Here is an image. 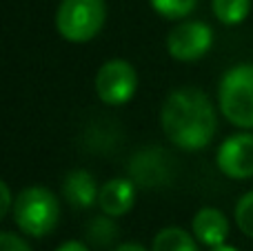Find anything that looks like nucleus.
I'll return each instance as SVG.
<instances>
[{
  "instance_id": "nucleus-1",
  "label": "nucleus",
  "mask_w": 253,
  "mask_h": 251,
  "mask_svg": "<svg viewBox=\"0 0 253 251\" xmlns=\"http://www.w3.org/2000/svg\"><path fill=\"white\" fill-rule=\"evenodd\" d=\"M165 136L184 151L205 149L215 136L218 120L211 100L196 87H182L165 98L160 109Z\"/></svg>"
},
{
  "instance_id": "nucleus-2",
  "label": "nucleus",
  "mask_w": 253,
  "mask_h": 251,
  "mask_svg": "<svg viewBox=\"0 0 253 251\" xmlns=\"http://www.w3.org/2000/svg\"><path fill=\"white\" fill-rule=\"evenodd\" d=\"M13 222L27 236L42 238L51 234L60 218L58 198L47 187H27L16 196L13 203Z\"/></svg>"
},
{
  "instance_id": "nucleus-3",
  "label": "nucleus",
  "mask_w": 253,
  "mask_h": 251,
  "mask_svg": "<svg viewBox=\"0 0 253 251\" xmlns=\"http://www.w3.org/2000/svg\"><path fill=\"white\" fill-rule=\"evenodd\" d=\"M218 102L231 125L253 129V65H236L222 76Z\"/></svg>"
},
{
  "instance_id": "nucleus-4",
  "label": "nucleus",
  "mask_w": 253,
  "mask_h": 251,
  "mask_svg": "<svg viewBox=\"0 0 253 251\" xmlns=\"http://www.w3.org/2000/svg\"><path fill=\"white\" fill-rule=\"evenodd\" d=\"M105 18V0H62L56 11V27L65 40L80 44L100 34Z\"/></svg>"
},
{
  "instance_id": "nucleus-5",
  "label": "nucleus",
  "mask_w": 253,
  "mask_h": 251,
  "mask_svg": "<svg viewBox=\"0 0 253 251\" xmlns=\"http://www.w3.org/2000/svg\"><path fill=\"white\" fill-rule=\"evenodd\" d=\"M138 89V74L126 60H107L96 74V93L105 105L118 107L133 98Z\"/></svg>"
},
{
  "instance_id": "nucleus-6",
  "label": "nucleus",
  "mask_w": 253,
  "mask_h": 251,
  "mask_svg": "<svg viewBox=\"0 0 253 251\" xmlns=\"http://www.w3.org/2000/svg\"><path fill=\"white\" fill-rule=\"evenodd\" d=\"M213 44V31L207 22L184 20L178 22L167 36V51L173 60L193 62L200 60Z\"/></svg>"
},
{
  "instance_id": "nucleus-7",
  "label": "nucleus",
  "mask_w": 253,
  "mask_h": 251,
  "mask_svg": "<svg viewBox=\"0 0 253 251\" xmlns=\"http://www.w3.org/2000/svg\"><path fill=\"white\" fill-rule=\"evenodd\" d=\"M173 158L165 149H158V147L140 149L129 160V178L135 182V187H142V189L167 187L173 180Z\"/></svg>"
},
{
  "instance_id": "nucleus-8",
  "label": "nucleus",
  "mask_w": 253,
  "mask_h": 251,
  "mask_svg": "<svg viewBox=\"0 0 253 251\" xmlns=\"http://www.w3.org/2000/svg\"><path fill=\"white\" fill-rule=\"evenodd\" d=\"M218 169L227 178L245 180L253 176V133H233L220 145L215 156Z\"/></svg>"
},
{
  "instance_id": "nucleus-9",
  "label": "nucleus",
  "mask_w": 253,
  "mask_h": 251,
  "mask_svg": "<svg viewBox=\"0 0 253 251\" xmlns=\"http://www.w3.org/2000/svg\"><path fill=\"white\" fill-rule=\"evenodd\" d=\"M191 234L205 247H220V245H224V240L229 236V220L220 209L202 207L191 220Z\"/></svg>"
},
{
  "instance_id": "nucleus-10",
  "label": "nucleus",
  "mask_w": 253,
  "mask_h": 251,
  "mask_svg": "<svg viewBox=\"0 0 253 251\" xmlns=\"http://www.w3.org/2000/svg\"><path fill=\"white\" fill-rule=\"evenodd\" d=\"M135 203V182L131 178H111L100 187L98 207L107 216H125Z\"/></svg>"
},
{
  "instance_id": "nucleus-11",
  "label": "nucleus",
  "mask_w": 253,
  "mask_h": 251,
  "mask_svg": "<svg viewBox=\"0 0 253 251\" xmlns=\"http://www.w3.org/2000/svg\"><path fill=\"white\" fill-rule=\"evenodd\" d=\"M98 194H100V187L96 185L87 169H74L62 180V196L76 209H89L91 205H96Z\"/></svg>"
},
{
  "instance_id": "nucleus-12",
  "label": "nucleus",
  "mask_w": 253,
  "mask_h": 251,
  "mask_svg": "<svg viewBox=\"0 0 253 251\" xmlns=\"http://www.w3.org/2000/svg\"><path fill=\"white\" fill-rule=\"evenodd\" d=\"M151 251H198V240L180 227H165L153 238Z\"/></svg>"
},
{
  "instance_id": "nucleus-13",
  "label": "nucleus",
  "mask_w": 253,
  "mask_h": 251,
  "mask_svg": "<svg viewBox=\"0 0 253 251\" xmlns=\"http://www.w3.org/2000/svg\"><path fill=\"white\" fill-rule=\"evenodd\" d=\"M87 240L89 245H93L96 249H105V247H111L118 238V225L114 222V216H96L87 222Z\"/></svg>"
},
{
  "instance_id": "nucleus-14",
  "label": "nucleus",
  "mask_w": 253,
  "mask_h": 251,
  "mask_svg": "<svg viewBox=\"0 0 253 251\" xmlns=\"http://www.w3.org/2000/svg\"><path fill=\"white\" fill-rule=\"evenodd\" d=\"M211 11L222 25H240L251 11V0H211Z\"/></svg>"
},
{
  "instance_id": "nucleus-15",
  "label": "nucleus",
  "mask_w": 253,
  "mask_h": 251,
  "mask_svg": "<svg viewBox=\"0 0 253 251\" xmlns=\"http://www.w3.org/2000/svg\"><path fill=\"white\" fill-rule=\"evenodd\" d=\"M149 2L158 16L167 18V20H180L196 9L198 0H149Z\"/></svg>"
},
{
  "instance_id": "nucleus-16",
  "label": "nucleus",
  "mask_w": 253,
  "mask_h": 251,
  "mask_svg": "<svg viewBox=\"0 0 253 251\" xmlns=\"http://www.w3.org/2000/svg\"><path fill=\"white\" fill-rule=\"evenodd\" d=\"M236 225L245 236L253 238V191L245 194L236 205Z\"/></svg>"
},
{
  "instance_id": "nucleus-17",
  "label": "nucleus",
  "mask_w": 253,
  "mask_h": 251,
  "mask_svg": "<svg viewBox=\"0 0 253 251\" xmlns=\"http://www.w3.org/2000/svg\"><path fill=\"white\" fill-rule=\"evenodd\" d=\"M0 251H34V249L18 234H13V231H2V234H0Z\"/></svg>"
},
{
  "instance_id": "nucleus-18",
  "label": "nucleus",
  "mask_w": 253,
  "mask_h": 251,
  "mask_svg": "<svg viewBox=\"0 0 253 251\" xmlns=\"http://www.w3.org/2000/svg\"><path fill=\"white\" fill-rule=\"evenodd\" d=\"M0 191H2V198H0V218H7L9 213L13 211V203H16V198L11 196V189H9L7 182L0 185Z\"/></svg>"
},
{
  "instance_id": "nucleus-19",
  "label": "nucleus",
  "mask_w": 253,
  "mask_h": 251,
  "mask_svg": "<svg viewBox=\"0 0 253 251\" xmlns=\"http://www.w3.org/2000/svg\"><path fill=\"white\" fill-rule=\"evenodd\" d=\"M56 251H89V247L84 243H80V240H67Z\"/></svg>"
},
{
  "instance_id": "nucleus-20",
  "label": "nucleus",
  "mask_w": 253,
  "mask_h": 251,
  "mask_svg": "<svg viewBox=\"0 0 253 251\" xmlns=\"http://www.w3.org/2000/svg\"><path fill=\"white\" fill-rule=\"evenodd\" d=\"M114 251H147V249L138 243H125V245H120V247H116Z\"/></svg>"
},
{
  "instance_id": "nucleus-21",
  "label": "nucleus",
  "mask_w": 253,
  "mask_h": 251,
  "mask_svg": "<svg viewBox=\"0 0 253 251\" xmlns=\"http://www.w3.org/2000/svg\"><path fill=\"white\" fill-rule=\"evenodd\" d=\"M211 251H238L236 247H229V245H220V247H213Z\"/></svg>"
}]
</instances>
